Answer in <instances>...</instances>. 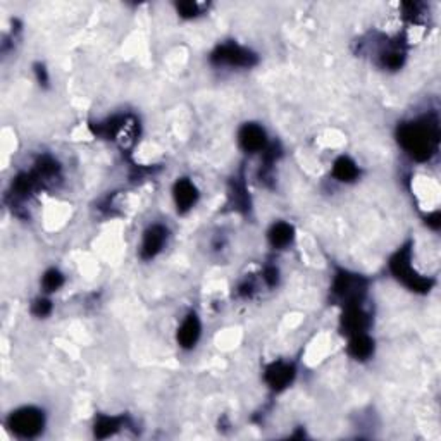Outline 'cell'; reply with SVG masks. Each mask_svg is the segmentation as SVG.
Segmentation results:
<instances>
[{
	"instance_id": "1",
	"label": "cell",
	"mask_w": 441,
	"mask_h": 441,
	"mask_svg": "<svg viewBox=\"0 0 441 441\" xmlns=\"http://www.w3.org/2000/svg\"><path fill=\"white\" fill-rule=\"evenodd\" d=\"M438 134L436 121H412L398 128V142L414 159L427 161L438 149Z\"/></svg>"
},
{
	"instance_id": "2",
	"label": "cell",
	"mask_w": 441,
	"mask_h": 441,
	"mask_svg": "<svg viewBox=\"0 0 441 441\" xmlns=\"http://www.w3.org/2000/svg\"><path fill=\"white\" fill-rule=\"evenodd\" d=\"M390 265L393 275L410 289H415V292H430L431 281L427 280V277L419 276L418 272L414 271V267H412L410 248H402V250L391 259Z\"/></svg>"
},
{
	"instance_id": "3",
	"label": "cell",
	"mask_w": 441,
	"mask_h": 441,
	"mask_svg": "<svg viewBox=\"0 0 441 441\" xmlns=\"http://www.w3.org/2000/svg\"><path fill=\"white\" fill-rule=\"evenodd\" d=\"M212 63L230 68H252L257 64V57L254 52L242 47V45L224 43L216 48V52L212 54Z\"/></svg>"
},
{
	"instance_id": "4",
	"label": "cell",
	"mask_w": 441,
	"mask_h": 441,
	"mask_svg": "<svg viewBox=\"0 0 441 441\" xmlns=\"http://www.w3.org/2000/svg\"><path fill=\"white\" fill-rule=\"evenodd\" d=\"M9 427L21 438H33L43 427V414L38 408L24 407L9 418Z\"/></svg>"
},
{
	"instance_id": "5",
	"label": "cell",
	"mask_w": 441,
	"mask_h": 441,
	"mask_svg": "<svg viewBox=\"0 0 441 441\" xmlns=\"http://www.w3.org/2000/svg\"><path fill=\"white\" fill-rule=\"evenodd\" d=\"M333 292L334 295L345 302V305L358 304L362 295L366 293V281L362 277L341 271L334 277Z\"/></svg>"
},
{
	"instance_id": "6",
	"label": "cell",
	"mask_w": 441,
	"mask_h": 441,
	"mask_svg": "<svg viewBox=\"0 0 441 441\" xmlns=\"http://www.w3.org/2000/svg\"><path fill=\"white\" fill-rule=\"evenodd\" d=\"M240 145L245 152L257 154L267 149V137L259 124H245L238 134Z\"/></svg>"
},
{
	"instance_id": "7",
	"label": "cell",
	"mask_w": 441,
	"mask_h": 441,
	"mask_svg": "<svg viewBox=\"0 0 441 441\" xmlns=\"http://www.w3.org/2000/svg\"><path fill=\"white\" fill-rule=\"evenodd\" d=\"M341 324L346 334L355 336V334L366 333L367 326H369V316L361 307V304H350L346 305L345 314H343Z\"/></svg>"
},
{
	"instance_id": "8",
	"label": "cell",
	"mask_w": 441,
	"mask_h": 441,
	"mask_svg": "<svg viewBox=\"0 0 441 441\" xmlns=\"http://www.w3.org/2000/svg\"><path fill=\"white\" fill-rule=\"evenodd\" d=\"M167 238V230L161 224H154L150 226L149 230L145 231L144 240H142V248H140V255L144 259H154L159 252L164 248Z\"/></svg>"
},
{
	"instance_id": "9",
	"label": "cell",
	"mask_w": 441,
	"mask_h": 441,
	"mask_svg": "<svg viewBox=\"0 0 441 441\" xmlns=\"http://www.w3.org/2000/svg\"><path fill=\"white\" fill-rule=\"evenodd\" d=\"M295 378V367L288 362H275L265 371V381L272 390L280 391L287 388Z\"/></svg>"
},
{
	"instance_id": "10",
	"label": "cell",
	"mask_w": 441,
	"mask_h": 441,
	"mask_svg": "<svg viewBox=\"0 0 441 441\" xmlns=\"http://www.w3.org/2000/svg\"><path fill=\"white\" fill-rule=\"evenodd\" d=\"M197 200H198L197 186L186 178L178 179L176 185H174V202H176L178 211L188 212L195 203H197Z\"/></svg>"
},
{
	"instance_id": "11",
	"label": "cell",
	"mask_w": 441,
	"mask_h": 441,
	"mask_svg": "<svg viewBox=\"0 0 441 441\" xmlns=\"http://www.w3.org/2000/svg\"><path fill=\"white\" fill-rule=\"evenodd\" d=\"M200 331H202V326H200L198 317L195 316V314H190V316L183 321L181 328L178 331L179 345H181L183 349H193L200 338Z\"/></svg>"
},
{
	"instance_id": "12",
	"label": "cell",
	"mask_w": 441,
	"mask_h": 441,
	"mask_svg": "<svg viewBox=\"0 0 441 441\" xmlns=\"http://www.w3.org/2000/svg\"><path fill=\"white\" fill-rule=\"evenodd\" d=\"M374 350V343L367 336L366 333L355 334V336H350V345H349V352L354 358H358V361H366L373 355Z\"/></svg>"
},
{
	"instance_id": "13",
	"label": "cell",
	"mask_w": 441,
	"mask_h": 441,
	"mask_svg": "<svg viewBox=\"0 0 441 441\" xmlns=\"http://www.w3.org/2000/svg\"><path fill=\"white\" fill-rule=\"evenodd\" d=\"M293 236H295V231L292 224L276 223L269 231V242L275 248H285L293 242Z\"/></svg>"
},
{
	"instance_id": "14",
	"label": "cell",
	"mask_w": 441,
	"mask_h": 441,
	"mask_svg": "<svg viewBox=\"0 0 441 441\" xmlns=\"http://www.w3.org/2000/svg\"><path fill=\"white\" fill-rule=\"evenodd\" d=\"M333 174L334 178L340 179V181H354L358 176V167L352 159L349 157H340L333 166Z\"/></svg>"
},
{
	"instance_id": "15",
	"label": "cell",
	"mask_w": 441,
	"mask_h": 441,
	"mask_svg": "<svg viewBox=\"0 0 441 441\" xmlns=\"http://www.w3.org/2000/svg\"><path fill=\"white\" fill-rule=\"evenodd\" d=\"M121 427V420L116 418H100L95 424V435L99 438H107Z\"/></svg>"
},
{
	"instance_id": "16",
	"label": "cell",
	"mask_w": 441,
	"mask_h": 441,
	"mask_svg": "<svg viewBox=\"0 0 441 441\" xmlns=\"http://www.w3.org/2000/svg\"><path fill=\"white\" fill-rule=\"evenodd\" d=\"M42 285H43L45 292H48V293L55 292V289H59L64 285V276L60 275L57 269H51V271L45 272Z\"/></svg>"
},
{
	"instance_id": "17",
	"label": "cell",
	"mask_w": 441,
	"mask_h": 441,
	"mask_svg": "<svg viewBox=\"0 0 441 441\" xmlns=\"http://www.w3.org/2000/svg\"><path fill=\"white\" fill-rule=\"evenodd\" d=\"M51 310H52L51 302L45 300V298H40V300H36L33 304V314L38 317L48 316V314H51Z\"/></svg>"
},
{
	"instance_id": "18",
	"label": "cell",
	"mask_w": 441,
	"mask_h": 441,
	"mask_svg": "<svg viewBox=\"0 0 441 441\" xmlns=\"http://www.w3.org/2000/svg\"><path fill=\"white\" fill-rule=\"evenodd\" d=\"M178 9H179V12H181V16H186V18H195V16L200 14V6L195 2L179 4Z\"/></svg>"
},
{
	"instance_id": "19",
	"label": "cell",
	"mask_w": 441,
	"mask_h": 441,
	"mask_svg": "<svg viewBox=\"0 0 441 441\" xmlns=\"http://www.w3.org/2000/svg\"><path fill=\"white\" fill-rule=\"evenodd\" d=\"M36 76H38V81H40V83H43V85H45V83H47V81H48L47 71H45V68H43V66H40V64H38V66H36Z\"/></svg>"
}]
</instances>
